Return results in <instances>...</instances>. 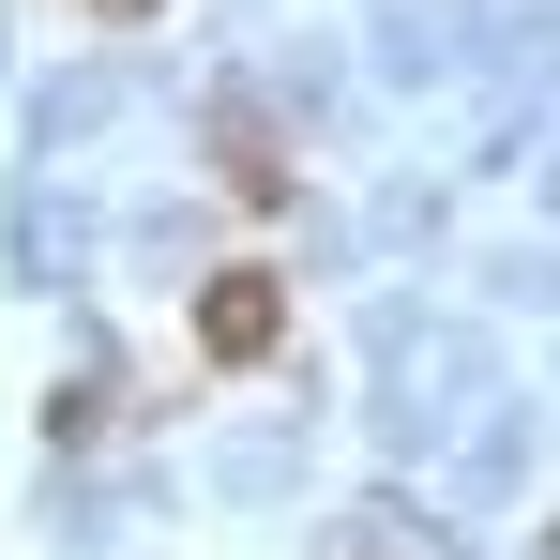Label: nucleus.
Returning <instances> with one entry per match:
<instances>
[{"mask_svg":"<svg viewBox=\"0 0 560 560\" xmlns=\"http://www.w3.org/2000/svg\"><path fill=\"white\" fill-rule=\"evenodd\" d=\"M197 334H212L228 364H258V349H273V288H258V273H228V288H212V318H197Z\"/></svg>","mask_w":560,"mask_h":560,"instance_id":"obj_1","label":"nucleus"},{"mask_svg":"<svg viewBox=\"0 0 560 560\" xmlns=\"http://www.w3.org/2000/svg\"><path fill=\"white\" fill-rule=\"evenodd\" d=\"M106 15H152V0H106Z\"/></svg>","mask_w":560,"mask_h":560,"instance_id":"obj_2","label":"nucleus"}]
</instances>
